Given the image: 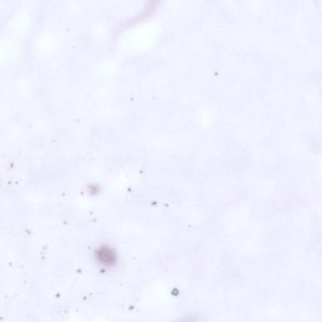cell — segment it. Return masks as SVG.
Wrapping results in <instances>:
<instances>
[{
  "mask_svg": "<svg viewBox=\"0 0 322 322\" xmlns=\"http://www.w3.org/2000/svg\"><path fill=\"white\" fill-rule=\"evenodd\" d=\"M97 257L101 263L106 266H110L116 262V257L113 251L108 248H102L97 252Z\"/></svg>",
  "mask_w": 322,
  "mask_h": 322,
  "instance_id": "6da1fadb",
  "label": "cell"
}]
</instances>
